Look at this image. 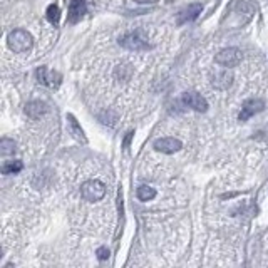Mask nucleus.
I'll return each mask as SVG.
<instances>
[{
  "label": "nucleus",
  "mask_w": 268,
  "mask_h": 268,
  "mask_svg": "<svg viewBox=\"0 0 268 268\" xmlns=\"http://www.w3.org/2000/svg\"><path fill=\"white\" fill-rule=\"evenodd\" d=\"M22 168H24L22 161H19V159L7 161V163L2 164V173H3V174H15V173L22 171Z\"/></svg>",
  "instance_id": "obj_16"
},
{
  "label": "nucleus",
  "mask_w": 268,
  "mask_h": 268,
  "mask_svg": "<svg viewBox=\"0 0 268 268\" xmlns=\"http://www.w3.org/2000/svg\"><path fill=\"white\" fill-rule=\"evenodd\" d=\"M241 59H243V54H241V50L236 47L223 49L215 55V62L221 67H228V69L236 67L238 64L241 62Z\"/></svg>",
  "instance_id": "obj_4"
},
{
  "label": "nucleus",
  "mask_w": 268,
  "mask_h": 268,
  "mask_svg": "<svg viewBox=\"0 0 268 268\" xmlns=\"http://www.w3.org/2000/svg\"><path fill=\"white\" fill-rule=\"evenodd\" d=\"M108 257H109V250L106 248V246H101V248L97 250V258H99V260H108Z\"/></svg>",
  "instance_id": "obj_18"
},
{
  "label": "nucleus",
  "mask_w": 268,
  "mask_h": 268,
  "mask_svg": "<svg viewBox=\"0 0 268 268\" xmlns=\"http://www.w3.org/2000/svg\"><path fill=\"white\" fill-rule=\"evenodd\" d=\"M153 148L163 154H174L183 148V143L178 138H159L153 143Z\"/></svg>",
  "instance_id": "obj_7"
},
{
  "label": "nucleus",
  "mask_w": 268,
  "mask_h": 268,
  "mask_svg": "<svg viewBox=\"0 0 268 268\" xmlns=\"http://www.w3.org/2000/svg\"><path fill=\"white\" fill-rule=\"evenodd\" d=\"M86 14H87V5L84 0H71L69 12H67V22L71 25L79 24Z\"/></svg>",
  "instance_id": "obj_9"
},
{
  "label": "nucleus",
  "mask_w": 268,
  "mask_h": 268,
  "mask_svg": "<svg viewBox=\"0 0 268 268\" xmlns=\"http://www.w3.org/2000/svg\"><path fill=\"white\" fill-rule=\"evenodd\" d=\"M17 151V144L14 139L2 138L0 139V154L2 156H14Z\"/></svg>",
  "instance_id": "obj_14"
},
{
  "label": "nucleus",
  "mask_w": 268,
  "mask_h": 268,
  "mask_svg": "<svg viewBox=\"0 0 268 268\" xmlns=\"http://www.w3.org/2000/svg\"><path fill=\"white\" fill-rule=\"evenodd\" d=\"M119 45L124 47L127 50H146L150 49V42H148V36L144 34V31H134L129 32L126 36L119 37Z\"/></svg>",
  "instance_id": "obj_2"
},
{
  "label": "nucleus",
  "mask_w": 268,
  "mask_h": 268,
  "mask_svg": "<svg viewBox=\"0 0 268 268\" xmlns=\"http://www.w3.org/2000/svg\"><path fill=\"white\" fill-rule=\"evenodd\" d=\"M136 196H138L141 201H151L153 198L156 196V190L153 186H148V185H141L136 191Z\"/></svg>",
  "instance_id": "obj_15"
},
{
  "label": "nucleus",
  "mask_w": 268,
  "mask_h": 268,
  "mask_svg": "<svg viewBox=\"0 0 268 268\" xmlns=\"http://www.w3.org/2000/svg\"><path fill=\"white\" fill-rule=\"evenodd\" d=\"M233 84V74L228 71V67L225 71H218L211 76V86L218 91H227V89L231 87Z\"/></svg>",
  "instance_id": "obj_11"
},
{
  "label": "nucleus",
  "mask_w": 268,
  "mask_h": 268,
  "mask_svg": "<svg viewBox=\"0 0 268 268\" xmlns=\"http://www.w3.org/2000/svg\"><path fill=\"white\" fill-rule=\"evenodd\" d=\"M24 113L31 119H40L49 113V106L44 101H31V103L25 104Z\"/></svg>",
  "instance_id": "obj_12"
},
{
  "label": "nucleus",
  "mask_w": 268,
  "mask_h": 268,
  "mask_svg": "<svg viewBox=\"0 0 268 268\" xmlns=\"http://www.w3.org/2000/svg\"><path fill=\"white\" fill-rule=\"evenodd\" d=\"M201 12H203V5H201L199 2L190 3V5H186L185 8H181V10L178 12V15H176V25H178V27H181V25H186V24H190V22H194V20L198 19Z\"/></svg>",
  "instance_id": "obj_6"
},
{
  "label": "nucleus",
  "mask_w": 268,
  "mask_h": 268,
  "mask_svg": "<svg viewBox=\"0 0 268 268\" xmlns=\"http://www.w3.org/2000/svg\"><path fill=\"white\" fill-rule=\"evenodd\" d=\"M183 103L193 111H196V113H206L208 111V101L194 91L185 92V94H183Z\"/></svg>",
  "instance_id": "obj_10"
},
{
  "label": "nucleus",
  "mask_w": 268,
  "mask_h": 268,
  "mask_svg": "<svg viewBox=\"0 0 268 268\" xmlns=\"http://www.w3.org/2000/svg\"><path fill=\"white\" fill-rule=\"evenodd\" d=\"M133 134H134V131H129V133L126 134L124 143H122V148H124V150H127V148H129V143H131V138H133Z\"/></svg>",
  "instance_id": "obj_19"
},
{
  "label": "nucleus",
  "mask_w": 268,
  "mask_h": 268,
  "mask_svg": "<svg viewBox=\"0 0 268 268\" xmlns=\"http://www.w3.org/2000/svg\"><path fill=\"white\" fill-rule=\"evenodd\" d=\"M7 45L15 54L29 52L34 45V37L31 32L24 31V29H15L7 36Z\"/></svg>",
  "instance_id": "obj_1"
},
{
  "label": "nucleus",
  "mask_w": 268,
  "mask_h": 268,
  "mask_svg": "<svg viewBox=\"0 0 268 268\" xmlns=\"http://www.w3.org/2000/svg\"><path fill=\"white\" fill-rule=\"evenodd\" d=\"M45 15H47V20L52 25H57L59 20H61V8H59L55 3H50L47 7V12H45Z\"/></svg>",
  "instance_id": "obj_17"
},
{
  "label": "nucleus",
  "mask_w": 268,
  "mask_h": 268,
  "mask_svg": "<svg viewBox=\"0 0 268 268\" xmlns=\"http://www.w3.org/2000/svg\"><path fill=\"white\" fill-rule=\"evenodd\" d=\"M263 109H265V103H263L262 99L253 97V99H248L243 103L240 114H238V119H240V121H248L250 117H253L255 114L262 113Z\"/></svg>",
  "instance_id": "obj_8"
},
{
  "label": "nucleus",
  "mask_w": 268,
  "mask_h": 268,
  "mask_svg": "<svg viewBox=\"0 0 268 268\" xmlns=\"http://www.w3.org/2000/svg\"><path fill=\"white\" fill-rule=\"evenodd\" d=\"M67 124H69V131H71L72 138L77 139V141L82 143V144L87 143V138H86V134H84L82 127H80V124L77 122V119L72 116V114H67Z\"/></svg>",
  "instance_id": "obj_13"
},
{
  "label": "nucleus",
  "mask_w": 268,
  "mask_h": 268,
  "mask_svg": "<svg viewBox=\"0 0 268 268\" xmlns=\"http://www.w3.org/2000/svg\"><path fill=\"white\" fill-rule=\"evenodd\" d=\"M36 77H37V80H39V84H42V86H45L49 89H57L62 82L61 72L50 71L45 66H40L39 69L36 71Z\"/></svg>",
  "instance_id": "obj_5"
},
{
  "label": "nucleus",
  "mask_w": 268,
  "mask_h": 268,
  "mask_svg": "<svg viewBox=\"0 0 268 268\" xmlns=\"http://www.w3.org/2000/svg\"><path fill=\"white\" fill-rule=\"evenodd\" d=\"M104 194H106V186L99 180H89L86 183H82V186H80V196L89 203L99 201V199L104 198Z\"/></svg>",
  "instance_id": "obj_3"
},
{
  "label": "nucleus",
  "mask_w": 268,
  "mask_h": 268,
  "mask_svg": "<svg viewBox=\"0 0 268 268\" xmlns=\"http://www.w3.org/2000/svg\"><path fill=\"white\" fill-rule=\"evenodd\" d=\"M134 2H138V3H156L158 0H134Z\"/></svg>",
  "instance_id": "obj_20"
}]
</instances>
